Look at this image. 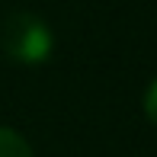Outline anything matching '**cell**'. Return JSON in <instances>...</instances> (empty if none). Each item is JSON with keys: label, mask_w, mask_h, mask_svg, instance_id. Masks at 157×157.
<instances>
[{"label": "cell", "mask_w": 157, "mask_h": 157, "mask_svg": "<svg viewBox=\"0 0 157 157\" xmlns=\"http://www.w3.org/2000/svg\"><path fill=\"white\" fill-rule=\"evenodd\" d=\"M0 52L23 67L45 64L55 52V32L42 16L16 10L0 23Z\"/></svg>", "instance_id": "1"}, {"label": "cell", "mask_w": 157, "mask_h": 157, "mask_svg": "<svg viewBox=\"0 0 157 157\" xmlns=\"http://www.w3.org/2000/svg\"><path fill=\"white\" fill-rule=\"evenodd\" d=\"M0 157H32V147L19 132L0 125Z\"/></svg>", "instance_id": "2"}, {"label": "cell", "mask_w": 157, "mask_h": 157, "mask_svg": "<svg viewBox=\"0 0 157 157\" xmlns=\"http://www.w3.org/2000/svg\"><path fill=\"white\" fill-rule=\"evenodd\" d=\"M144 116H147L151 125H157V77L151 80V87H147V93H144Z\"/></svg>", "instance_id": "3"}]
</instances>
